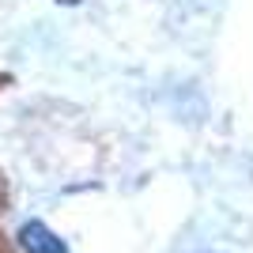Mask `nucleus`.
I'll return each instance as SVG.
<instances>
[{"label":"nucleus","instance_id":"obj_1","mask_svg":"<svg viewBox=\"0 0 253 253\" xmlns=\"http://www.w3.org/2000/svg\"><path fill=\"white\" fill-rule=\"evenodd\" d=\"M19 238H23V250H27V253H64L61 238H53L42 223H27Z\"/></svg>","mask_w":253,"mask_h":253}]
</instances>
